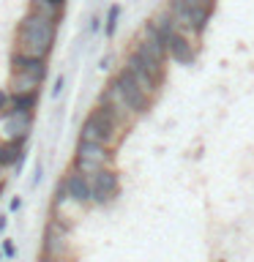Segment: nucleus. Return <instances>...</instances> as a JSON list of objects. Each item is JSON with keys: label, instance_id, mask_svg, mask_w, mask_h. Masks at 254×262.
<instances>
[{"label": "nucleus", "instance_id": "a211bd4d", "mask_svg": "<svg viewBox=\"0 0 254 262\" xmlns=\"http://www.w3.org/2000/svg\"><path fill=\"white\" fill-rule=\"evenodd\" d=\"M63 88H66V77H57L55 79V88H52V98H57L63 93Z\"/></svg>", "mask_w": 254, "mask_h": 262}, {"label": "nucleus", "instance_id": "b1692460", "mask_svg": "<svg viewBox=\"0 0 254 262\" xmlns=\"http://www.w3.org/2000/svg\"><path fill=\"white\" fill-rule=\"evenodd\" d=\"M8 180V167H0V186H6Z\"/></svg>", "mask_w": 254, "mask_h": 262}, {"label": "nucleus", "instance_id": "5701e85b", "mask_svg": "<svg viewBox=\"0 0 254 262\" xmlns=\"http://www.w3.org/2000/svg\"><path fill=\"white\" fill-rule=\"evenodd\" d=\"M98 28H101V19H98V16H93V19H90V33H96Z\"/></svg>", "mask_w": 254, "mask_h": 262}, {"label": "nucleus", "instance_id": "a878e982", "mask_svg": "<svg viewBox=\"0 0 254 262\" xmlns=\"http://www.w3.org/2000/svg\"><path fill=\"white\" fill-rule=\"evenodd\" d=\"M6 224H8V216H0V232L6 229Z\"/></svg>", "mask_w": 254, "mask_h": 262}, {"label": "nucleus", "instance_id": "9d476101", "mask_svg": "<svg viewBox=\"0 0 254 262\" xmlns=\"http://www.w3.org/2000/svg\"><path fill=\"white\" fill-rule=\"evenodd\" d=\"M36 112H8L3 118V137L11 142H28Z\"/></svg>", "mask_w": 254, "mask_h": 262}, {"label": "nucleus", "instance_id": "423d86ee", "mask_svg": "<svg viewBox=\"0 0 254 262\" xmlns=\"http://www.w3.org/2000/svg\"><path fill=\"white\" fill-rule=\"evenodd\" d=\"M41 254L69 259L71 257V224H66L57 216L49 219L44 227V235H41Z\"/></svg>", "mask_w": 254, "mask_h": 262}, {"label": "nucleus", "instance_id": "f8f14e48", "mask_svg": "<svg viewBox=\"0 0 254 262\" xmlns=\"http://www.w3.org/2000/svg\"><path fill=\"white\" fill-rule=\"evenodd\" d=\"M22 161H25V142L3 139L0 142V167H16V172H19Z\"/></svg>", "mask_w": 254, "mask_h": 262}, {"label": "nucleus", "instance_id": "2eb2a0df", "mask_svg": "<svg viewBox=\"0 0 254 262\" xmlns=\"http://www.w3.org/2000/svg\"><path fill=\"white\" fill-rule=\"evenodd\" d=\"M38 93H11V110L8 112H36Z\"/></svg>", "mask_w": 254, "mask_h": 262}, {"label": "nucleus", "instance_id": "412c9836", "mask_svg": "<svg viewBox=\"0 0 254 262\" xmlns=\"http://www.w3.org/2000/svg\"><path fill=\"white\" fill-rule=\"evenodd\" d=\"M38 262H71V257L69 259H60V257H47V254H41Z\"/></svg>", "mask_w": 254, "mask_h": 262}, {"label": "nucleus", "instance_id": "6e6552de", "mask_svg": "<svg viewBox=\"0 0 254 262\" xmlns=\"http://www.w3.org/2000/svg\"><path fill=\"white\" fill-rule=\"evenodd\" d=\"M167 55H170V60L178 63V66H192L197 60V55H200V41H194V38H188L186 33L175 30L167 38Z\"/></svg>", "mask_w": 254, "mask_h": 262}, {"label": "nucleus", "instance_id": "1a4fd4ad", "mask_svg": "<svg viewBox=\"0 0 254 262\" xmlns=\"http://www.w3.org/2000/svg\"><path fill=\"white\" fill-rule=\"evenodd\" d=\"M60 183L66 186V191H69L71 202H77L79 208H88V205H93V186H90V178L82 175L79 169H69L63 175Z\"/></svg>", "mask_w": 254, "mask_h": 262}, {"label": "nucleus", "instance_id": "6ab92c4d", "mask_svg": "<svg viewBox=\"0 0 254 262\" xmlns=\"http://www.w3.org/2000/svg\"><path fill=\"white\" fill-rule=\"evenodd\" d=\"M3 257H16V246H14L11 241L3 243Z\"/></svg>", "mask_w": 254, "mask_h": 262}, {"label": "nucleus", "instance_id": "ddd939ff", "mask_svg": "<svg viewBox=\"0 0 254 262\" xmlns=\"http://www.w3.org/2000/svg\"><path fill=\"white\" fill-rule=\"evenodd\" d=\"M30 11L60 25L63 11H66V0H30Z\"/></svg>", "mask_w": 254, "mask_h": 262}, {"label": "nucleus", "instance_id": "0eeeda50", "mask_svg": "<svg viewBox=\"0 0 254 262\" xmlns=\"http://www.w3.org/2000/svg\"><path fill=\"white\" fill-rule=\"evenodd\" d=\"M90 186H93V205L98 208H107L120 196V175L118 169H101L90 178Z\"/></svg>", "mask_w": 254, "mask_h": 262}, {"label": "nucleus", "instance_id": "393cba45", "mask_svg": "<svg viewBox=\"0 0 254 262\" xmlns=\"http://www.w3.org/2000/svg\"><path fill=\"white\" fill-rule=\"evenodd\" d=\"M110 63H112V57H104V60H101V71L110 69Z\"/></svg>", "mask_w": 254, "mask_h": 262}, {"label": "nucleus", "instance_id": "4468645a", "mask_svg": "<svg viewBox=\"0 0 254 262\" xmlns=\"http://www.w3.org/2000/svg\"><path fill=\"white\" fill-rule=\"evenodd\" d=\"M8 88H11V93H38L41 82L36 77H28V74H11Z\"/></svg>", "mask_w": 254, "mask_h": 262}, {"label": "nucleus", "instance_id": "f257e3e1", "mask_svg": "<svg viewBox=\"0 0 254 262\" xmlns=\"http://www.w3.org/2000/svg\"><path fill=\"white\" fill-rule=\"evenodd\" d=\"M55 38H57V22L28 11L16 25L14 52H22L30 57H49L55 49Z\"/></svg>", "mask_w": 254, "mask_h": 262}, {"label": "nucleus", "instance_id": "dca6fc26", "mask_svg": "<svg viewBox=\"0 0 254 262\" xmlns=\"http://www.w3.org/2000/svg\"><path fill=\"white\" fill-rule=\"evenodd\" d=\"M120 3H112L110 6V11H107V19H104V33H107V38H112L115 36V30H118V22H120Z\"/></svg>", "mask_w": 254, "mask_h": 262}, {"label": "nucleus", "instance_id": "39448f33", "mask_svg": "<svg viewBox=\"0 0 254 262\" xmlns=\"http://www.w3.org/2000/svg\"><path fill=\"white\" fill-rule=\"evenodd\" d=\"M112 164H115V147L77 139V147H74V169H79L82 175L93 178L96 172L110 169Z\"/></svg>", "mask_w": 254, "mask_h": 262}, {"label": "nucleus", "instance_id": "aec40b11", "mask_svg": "<svg viewBox=\"0 0 254 262\" xmlns=\"http://www.w3.org/2000/svg\"><path fill=\"white\" fill-rule=\"evenodd\" d=\"M41 178H44V167H41V164H36V169H33V186H38Z\"/></svg>", "mask_w": 254, "mask_h": 262}, {"label": "nucleus", "instance_id": "f03ea898", "mask_svg": "<svg viewBox=\"0 0 254 262\" xmlns=\"http://www.w3.org/2000/svg\"><path fill=\"white\" fill-rule=\"evenodd\" d=\"M129 126L115 115L107 104H96L93 110L85 115L79 126V139L82 142H96V145H107V147H118L120 139L126 137Z\"/></svg>", "mask_w": 254, "mask_h": 262}, {"label": "nucleus", "instance_id": "4be33fe9", "mask_svg": "<svg viewBox=\"0 0 254 262\" xmlns=\"http://www.w3.org/2000/svg\"><path fill=\"white\" fill-rule=\"evenodd\" d=\"M8 208H11V213H16V210L22 208V196H14V200H11V205H8Z\"/></svg>", "mask_w": 254, "mask_h": 262}, {"label": "nucleus", "instance_id": "20e7f679", "mask_svg": "<svg viewBox=\"0 0 254 262\" xmlns=\"http://www.w3.org/2000/svg\"><path fill=\"white\" fill-rule=\"evenodd\" d=\"M110 85L118 90V96L123 98V101H126V106L137 115V118H142V115L151 112V106H153V98H156V96L147 93V90L139 85V82L131 77V74L123 69V66L118 69V74H115V77L110 79Z\"/></svg>", "mask_w": 254, "mask_h": 262}, {"label": "nucleus", "instance_id": "f3484780", "mask_svg": "<svg viewBox=\"0 0 254 262\" xmlns=\"http://www.w3.org/2000/svg\"><path fill=\"white\" fill-rule=\"evenodd\" d=\"M8 110H11V90L0 88V118H6Z\"/></svg>", "mask_w": 254, "mask_h": 262}, {"label": "nucleus", "instance_id": "7ed1b4c3", "mask_svg": "<svg viewBox=\"0 0 254 262\" xmlns=\"http://www.w3.org/2000/svg\"><path fill=\"white\" fill-rule=\"evenodd\" d=\"M167 11L172 14L180 33L200 41L208 22L216 14V0H167Z\"/></svg>", "mask_w": 254, "mask_h": 262}, {"label": "nucleus", "instance_id": "9b49d317", "mask_svg": "<svg viewBox=\"0 0 254 262\" xmlns=\"http://www.w3.org/2000/svg\"><path fill=\"white\" fill-rule=\"evenodd\" d=\"M8 69H11V74H28V77H36L38 82H44L47 71H49V63H47V57H30V55H22V52H11Z\"/></svg>", "mask_w": 254, "mask_h": 262}]
</instances>
